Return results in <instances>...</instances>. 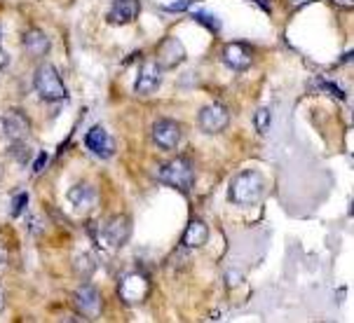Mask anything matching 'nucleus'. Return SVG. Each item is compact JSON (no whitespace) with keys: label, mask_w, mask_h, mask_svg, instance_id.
Instances as JSON below:
<instances>
[{"label":"nucleus","mask_w":354,"mask_h":323,"mask_svg":"<svg viewBox=\"0 0 354 323\" xmlns=\"http://www.w3.org/2000/svg\"><path fill=\"white\" fill-rule=\"evenodd\" d=\"M263 195H266V178L254 169L237 173L227 190V199L237 206H254L263 199Z\"/></svg>","instance_id":"f257e3e1"},{"label":"nucleus","mask_w":354,"mask_h":323,"mask_svg":"<svg viewBox=\"0 0 354 323\" xmlns=\"http://www.w3.org/2000/svg\"><path fill=\"white\" fill-rule=\"evenodd\" d=\"M158 178L165 185L169 188H176L181 193H188L193 190V183H195V169H193V162L188 157H174L171 162L160 166L158 171Z\"/></svg>","instance_id":"f03ea898"},{"label":"nucleus","mask_w":354,"mask_h":323,"mask_svg":"<svg viewBox=\"0 0 354 323\" xmlns=\"http://www.w3.org/2000/svg\"><path fill=\"white\" fill-rule=\"evenodd\" d=\"M33 87L38 92V97L43 101H62L66 99V85L62 75L57 73V68L50 63H43L35 68L33 75Z\"/></svg>","instance_id":"7ed1b4c3"},{"label":"nucleus","mask_w":354,"mask_h":323,"mask_svg":"<svg viewBox=\"0 0 354 323\" xmlns=\"http://www.w3.org/2000/svg\"><path fill=\"white\" fill-rule=\"evenodd\" d=\"M118 293H120V297H122V302L141 304V302H146L148 293H151V284H148V279L143 277V274L129 272V274H124V277L120 279Z\"/></svg>","instance_id":"20e7f679"},{"label":"nucleus","mask_w":354,"mask_h":323,"mask_svg":"<svg viewBox=\"0 0 354 323\" xmlns=\"http://www.w3.org/2000/svg\"><path fill=\"white\" fill-rule=\"evenodd\" d=\"M129 235H131L129 218L127 215H115V218L108 220V223L104 225V230H101V244L108 248H113V251H118L127 244Z\"/></svg>","instance_id":"39448f33"},{"label":"nucleus","mask_w":354,"mask_h":323,"mask_svg":"<svg viewBox=\"0 0 354 323\" xmlns=\"http://www.w3.org/2000/svg\"><path fill=\"white\" fill-rule=\"evenodd\" d=\"M151 136H153V143L160 148V150H174V148L181 143L183 131L176 119H160V122L153 124Z\"/></svg>","instance_id":"423d86ee"},{"label":"nucleus","mask_w":354,"mask_h":323,"mask_svg":"<svg viewBox=\"0 0 354 323\" xmlns=\"http://www.w3.org/2000/svg\"><path fill=\"white\" fill-rule=\"evenodd\" d=\"M197 122H200V129L204 134H221L227 127V122H230V112L221 104H209L200 110Z\"/></svg>","instance_id":"0eeeda50"},{"label":"nucleus","mask_w":354,"mask_h":323,"mask_svg":"<svg viewBox=\"0 0 354 323\" xmlns=\"http://www.w3.org/2000/svg\"><path fill=\"white\" fill-rule=\"evenodd\" d=\"M73 300H75L77 312L85 316V319H99L104 304H101V293L94 288V286H80V288L75 291Z\"/></svg>","instance_id":"6e6552de"},{"label":"nucleus","mask_w":354,"mask_h":323,"mask_svg":"<svg viewBox=\"0 0 354 323\" xmlns=\"http://www.w3.org/2000/svg\"><path fill=\"white\" fill-rule=\"evenodd\" d=\"M85 146L89 148V153L97 155L101 159H111L115 155V141L108 134L104 127H92L85 136Z\"/></svg>","instance_id":"1a4fd4ad"},{"label":"nucleus","mask_w":354,"mask_h":323,"mask_svg":"<svg viewBox=\"0 0 354 323\" xmlns=\"http://www.w3.org/2000/svg\"><path fill=\"white\" fill-rule=\"evenodd\" d=\"M28 129H31V124L19 110H12L0 117V136H5L8 141H26Z\"/></svg>","instance_id":"9d476101"},{"label":"nucleus","mask_w":354,"mask_h":323,"mask_svg":"<svg viewBox=\"0 0 354 323\" xmlns=\"http://www.w3.org/2000/svg\"><path fill=\"white\" fill-rule=\"evenodd\" d=\"M162 82V68L158 61H146L139 68V77H136L134 92L141 94V97H148V94H155L160 89Z\"/></svg>","instance_id":"9b49d317"},{"label":"nucleus","mask_w":354,"mask_h":323,"mask_svg":"<svg viewBox=\"0 0 354 323\" xmlns=\"http://www.w3.org/2000/svg\"><path fill=\"white\" fill-rule=\"evenodd\" d=\"M185 61V47L178 38H165L158 47V63L160 68H176Z\"/></svg>","instance_id":"f8f14e48"},{"label":"nucleus","mask_w":354,"mask_h":323,"mask_svg":"<svg viewBox=\"0 0 354 323\" xmlns=\"http://www.w3.org/2000/svg\"><path fill=\"white\" fill-rule=\"evenodd\" d=\"M141 12V3L139 0H113L111 10H108L106 19L108 23H115V26H124V23H131L139 17Z\"/></svg>","instance_id":"ddd939ff"},{"label":"nucleus","mask_w":354,"mask_h":323,"mask_svg":"<svg viewBox=\"0 0 354 323\" xmlns=\"http://www.w3.org/2000/svg\"><path fill=\"white\" fill-rule=\"evenodd\" d=\"M223 61L230 66L232 70H247L254 63V54L247 45L242 43H230L223 47Z\"/></svg>","instance_id":"4468645a"},{"label":"nucleus","mask_w":354,"mask_h":323,"mask_svg":"<svg viewBox=\"0 0 354 323\" xmlns=\"http://www.w3.org/2000/svg\"><path fill=\"white\" fill-rule=\"evenodd\" d=\"M68 202L77 211H87V208H92L97 204V190L89 183H77L68 190Z\"/></svg>","instance_id":"2eb2a0df"},{"label":"nucleus","mask_w":354,"mask_h":323,"mask_svg":"<svg viewBox=\"0 0 354 323\" xmlns=\"http://www.w3.org/2000/svg\"><path fill=\"white\" fill-rule=\"evenodd\" d=\"M21 45L28 57H45V54L50 52V38H47L40 28H31V31L24 33Z\"/></svg>","instance_id":"dca6fc26"},{"label":"nucleus","mask_w":354,"mask_h":323,"mask_svg":"<svg viewBox=\"0 0 354 323\" xmlns=\"http://www.w3.org/2000/svg\"><path fill=\"white\" fill-rule=\"evenodd\" d=\"M183 246L185 248H200L209 242V227L202 220H190V225L183 232Z\"/></svg>","instance_id":"f3484780"},{"label":"nucleus","mask_w":354,"mask_h":323,"mask_svg":"<svg viewBox=\"0 0 354 323\" xmlns=\"http://www.w3.org/2000/svg\"><path fill=\"white\" fill-rule=\"evenodd\" d=\"M190 17H193L195 21H200L202 26H207L209 31H214V33H218V31H221V21L216 19L214 12H207V10H195Z\"/></svg>","instance_id":"a211bd4d"},{"label":"nucleus","mask_w":354,"mask_h":323,"mask_svg":"<svg viewBox=\"0 0 354 323\" xmlns=\"http://www.w3.org/2000/svg\"><path fill=\"white\" fill-rule=\"evenodd\" d=\"M10 153H12V157L19 162V164H26V162L31 159V150H28V146L24 141H12Z\"/></svg>","instance_id":"6ab92c4d"},{"label":"nucleus","mask_w":354,"mask_h":323,"mask_svg":"<svg viewBox=\"0 0 354 323\" xmlns=\"http://www.w3.org/2000/svg\"><path fill=\"white\" fill-rule=\"evenodd\" d=\"M254 122H256L258 134H268V129H270V110H268V108H258Z\"/></svg>","instance_id":"aec40b11"},{"label":"nucleus","mask_w":354,"mask_h":323,"mask_svg":"<svg viewBox=\"0 0 354 323\" xmlns=\"http://www.w3.org/2000/svg\"><path fill=\"white\" fill-rule=\"evenodd\" d=\"M195 5V0H178V3H171V5H165L167 12H181V10H190Z\"/></svg>","instance_id":"412c9836"},{"label":"nucleus","mask_w":354,"mask_h":323,"mask_svg":"<svg viewBox=\"0 0 354 323\" xmlns=\"http://www.w3.org/2000/svg\"><path fill=\"white\" fill-rule=\"evenodd\" d=\"M26 202H28V195H26V193L17 195V197H15V208H12V213L19 215V213L24 211V206H26Z\"/></svg>","instance_id":"4be33fe9"},{"label":"nucleus","mask_w":354,"mask_h":323,"mask_svg":"<svg viewBox=\"0 0 354 323\" xmlns=\"http://www.w3.org/2000/svg\"><path fill=\"white\" fill-rule=\"evenodd\" d=\"M8 260H10V253H8V246L0 242V267H8Z\"/></svg>","instance_id":"5701e85b"},{"label":"nucleus","mask_w":354,"mask_h":323,"mask_svg":"<svg viewBox=\"0 0 354 323\" xmlns=\"http://www.w3.org/2000/svg\"><path fill=\"white\" fill-rule=\"evenodd\" d=\"M331 3L335 5V8H343V10H350L354 5V0H331Z\"/></svg>","instance_id":"b1692460"},{"label":"nucleus","mask_w":354,"mask_h":323,"mask_svg":"<svg viewBox=\"0 0 354 323\" xmlns=\"http://www.w3.org/2000/svg\"><path fill=\"white\" fill-rule=\"evenodd\" d=\"M45 162H47V155H45V153H40V157L35 159V166H33V171L38 173L40 169H43V164H45Z\"/></svg>","instance_id":"393cba45"},{"label":"nucleus","mask_w":354,"mask_h":323,"mask_svg":"<svg viewBox=\"0 0 354 323\" xmlns=\"http://www.w3.org/2000/svg\"><path fill=\"white\" fill-rule=\"evenodd\" d=\"M289 3L293 5V8H305V5L315 3V0H289Z\"/></svg>","instance_id":"a878e982"},{"label":"nucleus","mask_w":354,"mask_h":323,"mask_svg":"<svg viewBox=\"0 0 354 323\" xmlns=\"http://www.w3.org/2000/svg\"><path fill=\"white\" fill-rule=\"evenodd\" d=\"M8 61H10V59H8V52L0 50V68H3V66H8Z\"/></svg>","instance_id":"bb28decb"},{"label":"nucleus","mask_w":354,"mask_h":323,"mask_svg":"<svg viewBox=\"0 0 354 323\" xmlns=\"http://www.w3.org/2000/svg\"><path fill=\"white\" fill-rule=\"evenodd\" d=\"M3 307H5V291L0 288V312H3Z\"/></svg>","instance_id":"cd10ccee"},{"label":"nucleus","mask_w":354,"mask_h":323,"mask_svg":"<svg viewBox=\"0 0 354 323\" xmlns=\"http://www.w3.org/2000/svg\"><path fill=\"white\" fill-rule=\"evenodd\" d=\"M0 178H3V169H0Z\"/></svg>","instance_id":"c85d7f7f"}]
</instances>
